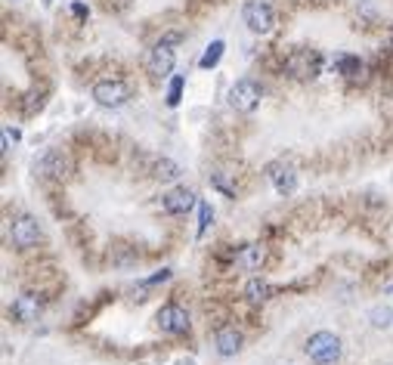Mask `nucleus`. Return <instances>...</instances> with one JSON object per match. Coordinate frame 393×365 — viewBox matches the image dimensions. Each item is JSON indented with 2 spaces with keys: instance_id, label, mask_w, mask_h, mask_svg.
Wrapping results in <instances>:
<instances>
[{
  "instance_id": "nucleus-2",
  "label": "nucleus",
  "mask_w": 393,
  "mask_h": 365,
  "mask_svg": "<svg viewBox=\"0 0 393 365\" xmlns=\"http://www.w3.org/2000/svg\"><path fill=\"white\" fill-rule=\"evenodd\" d=\"M93 99L102 106V108H121L127 99H131V87L118 78H106V81H96L93 84Z\"/></svg>"
},
{
  "instance_id": "nucleus-15",
  "label": "nucleus",
  "mask_w": 393,
  "mask_h": 365,
  "mask_svg": "<svg viewBox=\"0 0 393 365\" xmlns=\"http://www.w3.org/2000/svg\"><path fill=\"white\" fill-rule=\"evenodd\" d=\"M223 50H226V44L223 40H214V44H208V50H204V56L199 59V69H217V62H220V56H223Z\"/></svg>"
},
{
  "instance_id": "nucleus-14",
  "label": "nucleus",
  "mask_w": 393,
  "mask_h": 365,
  "mask_svg": "<svg viewBox=\"0 0 393 365\" xmlns=\"http://www.w3.org/2000/svg\"><path fill=\"white\" fill-rule=\"evenodd\" d=\"M236 263L245 269V273H254V269H260V263H263V248L260 245H245V248L236 254Z\"/></svg>"
},
{
  "instance_id": "nucleus-17",
  "label": "nucleus",
  "mask_w": 393,
  "mask_h": 365,
  "mask_svg": "<svg viewBox=\"0 0 393 365\" xmlns=\"http://www.w3.org/2000/svg\"><path fill=\"white\" fill-rule=\"evenodd\" d=\"M338 72L344 74V78H360V74H362V62L356 56H341L338 59Z\"/></svg>"
},
{
  "instance_id": "nucleus-18",
  "label": "nucleus",
  "mask_w": 393,
  "mask_h": 365,
  "mask_svg": "<svg viewBox=\"0 0 393 365\" xmlns=\"http://www.w3.org/2000/svg\"><path fill=\"white\" fill-rule=\"evenodd\" d=\"M155 176H158V180H165V183H174L177 176H180V167H177L170 158H161L155 164Z\"/></svg>"
},
{
  "instance_id": "nucleus-19",
  "label": "nucleus",
  "mask_w": 393,
  "mask_h": 365,
  "mask_svg": "<svg viewBox=\"0 0 393 365\" xmlns=\"http://www.w3.org/2000/svg\"><path fill=\"white\" fill-rule=\"evenodd\" d=\"M369 319H372L375 328H390V325H393V310H390V307H375V310L369 313Z\"/></svg>"
},
{
  "instance_id": "nucleus-21",
  "label": "nucleus",
  "mask_w": 393,
  "mask_h": 365,
  "mask_svg": "<svg viewBox=\"0 0 393 365\" xmlns=\"http://www.w3.org/2000/svg\"><path fill=\"white\" fill-rule=\"evenodd\" d=\"M211 220H214V210L208 201H199V235H204V229L211 226Z\"/></svg>"
},
{
  "instance_id": "nucleus-11",
  "label": "nucleus",
  "mask_w": 393,
  "mask_h": 365,
  "mask_svg": "<svg viewBox=\"0 0 393 365\" xmlns=\"http://www.w3.org/2000/svg\"><path fill=\"white\" fill-rule=\"evenodd\" d=\"M10 316L16 322H22V325H31V322H38V316H40V301H38V297H31V294L16 297L13 307H10Z\"/></svg>"
},
{
  "instance_id": "nucleus-23",
  "label": "nucleus",
  "mask_w": 393,
  "mask_h": 365,
  "mask_svg": "<svg viewBox=\"0 0 393 365\" xmlns=\"http://www.w3.org/2000/svg\"><path fill=\"white\" fill-rule=\"evenodd\" d=\"M167 279H170V269H161V273H158V276H152V279H146V282H143V285H158V282H167Z\"/></svg>"
},
{
  "instance_id": "nucleus-6",
  "label": "nucleus",
  "mask_w": 393,
  "mask_h": 365,
  "mask_svg": "<svg viewBox=\"0 0 393 365\" xmlns=\"http://www.w3.org/2000/svg\"><path fill=\"white\" fill-rule=\"evenodd\" d=\"M155 322H158L161 331H167V335H186V331H189V313H186L183 307H177V303L161 307Z\"/></svg>"
},
{
  "instance_id": "nucleus-1",
  "label": "nucleus",
  "mask_w": 393,
  "mask_h": 365,
  "mask_svg": "<svg viewBox=\"0 0 393 365\" xmlns=\"http://www.w3.org/2000/svg\"><path fill=\"white\" fill-rule=\"evenodd\" d=\"M306 356L316 362V365H335L341 359V337L331 335V331H316L310 335V341H306Z\"/></svg>"
},
{
  "instance_id": "nucleus-20",
  "label": "nucleus",
  "mask_w": 393,
  "mask_h": 365,
  "mask_svg": "<svg viewBox=\"0 0 393 365\" xmlns=\"http://www.w3.org/2000/svg\"><path fill=\"white\" fill-rule=\"evenodd\" d=\"M183 74H174V81H170V87H167V106L174 108V106H180V96H183Z\"/></svg>"
},
{
  "instance_id": "nucleus-4",
  "label": "nucleus",
  "mask_w": 393,
  "mask_h": 365,
  "mask_svg": "<svg viewBox=\"0 0 393 365\" xmlns=\"http://www.w3.org/2000/svg\"><path fill=\"white\" fill-rule=\"evenodd\" d=\"M260 87L254 81H236L233 87H229V93H226V99H229V106L236 108V112H254V108L260 106Z\"/></svg>"
},
{
  "instance_id": "nucleus-9",
  "label": "nucleus",
  "mask_w": 393,
  "mask_h": 365,
  "mask_svg": "<svg viewBox=\"0 0 393 365\" xmlns=\"http://www.w3.org/2000/svg\"><path fill=\"white\" fill-rule=\"evenodd\" d=\"M195 205H199V195H195L192 189H186V186L170 189L165 198H161V208H165L167 214H186V210H192Z\"/></svg>"
},
{
  "instance_id": "nucleus-16",
  "label": "nucleus",
  "mask_w": 393,
  "mask_h": 365,
  "mask_svg": "<svg viewBox=\"0 0 393 365\" xmlns=\"http://www.w3.org/2000/svg\"><path fill=\"white\" fill-rule=\"evenodd\" d=\"M245 294H248V301H254V303H263V301H270V294H272V288L263 282V279H251V282L245 285Z\"/></svg>"
},
{
  "instance_id": "nucleus-3",
  "label": "nucleus",
  "mask_w": 393,
  "mask_h": 365,
  "mask_svg": "<svg viewBox=\"0 0 393 365\" xmlns=\"http://www.w3.org/2000/svg\"><path fill=\"white\" fill-rule=\"evenodd\" d=\"M242 19L254 35H270L272 25H276V16H272V6L267 0H248L242 10Z\"/></svg>"
},
{
  "instance_id": "nucleus-24",
  "label": "nucleus",
  "mask_w": 393,
  "mask_h": 365,
  "mask_svg": "<svg viewBox=\"0 0 393 365\" xmlns=\"http://www.w3.org/2000/svg\"><path fill=\"white\" fill-rule=\"evenodd\" d=\"M390 50H393V28H390Z\"/></svg>"
},
{
  "instance_id": "nucleus-7",
  "label": "nucleus",
  "mask_w": 393,
  "mask_h": 365,
  "mask_svg": "<svg viewBox=\"0 0 393 365\" xmlns=\"http://www.w3.org/2000/svg\"><path fill=\"white\" fill-rule=\"evenodd\" d=\"M285 69L294 74V78H316L322 69V59L310 53V50H297V53H292L285 59Z\"/></svg>"
},
{
  "instance_id": "nucleus-25",
  "label": "nucleus",
  "mask_w": 393,
  "mask_h": 365,
  "mask_svg": "<svg viewBox=\"0 0 393 365\" xmlns=\"http://www.w3.org/2000/svg\"><path fill=\"white\" fill-rule=\"evenodd\" d=\"M44 4H50V0H44Z\"/></svg>"
},
{
  "instance_id": "nucleus-12",
  "label": "nucleus",
  "mask_w": 393,
  "mask_h": 365,
  "mask_svg": "<svg viewBox=\"0 0 393 365\" xmlns=\"http://www.w3.org/2000/svg\"><path fill=\"white\" fill-rule=\"evenodd\" d=\"M40 174L44 176H53V180H62V176L68 174V158L62 155L59 149H50L44 158H40Z\"/></svg>"
},
{
  "instance_id": "nucleus-10",
  "label": "nucleus",
  "mask_w": 393,
  "mask_h": 365,
  "mask_svg": "<svg viewBox=\"0 0 393 365\" xmlns=\"http://www.w3.org/2000/svg\"><path fill=\"white\" fill-rule=\"evenodd\" d=\"M10 239H13L16 248H31V245H38V239H40L38 220H34V217H19V220L13 223Z\"/></svg>"
},
{
  "instance_id": "nucleus-8",
  "label": "nucleus",
  "mask_w": 393,
  "mask_h": 365,
  "mask_svg": "<svg viewBox=\"0 0 393 365\" xmlns=\"http://www.w3.org/2000/svg\"><path fill=\"white\" fill-rule=\"evenodd\" d=\"M267 176L279 195H292L297 189V171L292 164H285V161H272L267 167Z\"/></svg>"
},
{
  "instance_id": "nucleus-13",
  "label": "nucleus",
  "mask_w": 393,
  "mask_h": 365,
  "mask_svg": "<svg viewBox=\"0 0 393 365\" xmlns=\"http://www.w3.org/2000/svg\"><path fill=\"white\" fill-rule=\"evenodd\" d=\"M214 347H217L220 356H236L238 350H242V335H238L233 325H226L214 335Z\"/></svg>"
},
{
  "instance_id": "nucleus-5",
  "label": "nucleus",
  "mask_w": 393,
  "mask_h": 365,
  "mask_svg": "<svg viewBox=\"0 0 393 365\" xmlns=\"http://www.w3.org/2000/svg\"><path fill=\"white\" fill-rule=\"evenodd\" d=\"M174 35H170L167 40H161V44L149 53V62H146V69L149 74H155V78H167L170 72H174V62H177V53H174Z\"/></svg>"
},
{
  "instance_id": "nucleus-22",
  "label": "nucleus",
  "mask_w": 393,
  "mask_h": 365,
  "mask_svg": "<svg viewBox=\"0 0 393 365\" xmlns=\"http://www.w3.org/2000/svg\"><path fill=\"white\" fill-rule=\"evenodd\" d=\"M211 183L217 186L220 192H226V195H236V189H233V186H229V183L223 180V174H211Z\"/></svg>"
}]
</instances>
